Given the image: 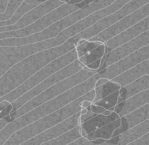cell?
Instances as JSON below:
<instances>
[{"instance_id":"obj_1","label":"cell","mask_w":149,"mask_h":145,"mask_svg":"<svg viewBox=\"0 0 149 145\" xmlns=\"http://www.w3.org/2000/svg\"><path fill=\"white\" fill-rule=\"evenodd\" d=\"M75 48L69 40L37 52L14 65L0 77V98L18 88L42 67Z\"/></svg>"},{"instance_id":"obj_2","label":"cell","mask_w":149,"mask_h":145,"mask_svg":"<svg viewBox=\"0 0 149 145\" xmlns=\"http://www.w3.org/2000/svg\"><path fill=\"white\" fill-rule=\"evenodd\" d=\"M97 72V70H91L84 66L77 73L55 84L10 114L12 120H14L45 102L84 82Z\"/></svg>"},{"instance_id":"obj_3","label":"cell","mask_w":149,"mask_h":145,"mask_svg":"<svg viewBox=\"0 0 149 145\" xmlns=\"http://www.w3.org/2000/svg\"><path fill=\"white\" fill-rule=\"evenodd\" d=\"M78 59L75 48L67 54L53 60L35 73L18 88L0 98V102L6 100L10 103H12L52 74Z\"/></svg>"},{"instance_id":"obj_4","label":"cell","mask_w":149,"mask_h":145,"mask_svg":"<svg viewBox=\"0 0 149 145\" xmlns=\"http://www.w3.org/2000/svg\"><path fill=\"white\" fill-rule=\"evenodd\" d=\"M67 106L31 123L13 134L3 145H20L39 134L54 126L71 116Z\"/></svg>"},{"instance_id":"obj_5","label":"cell","mask_w":149,"mask_h":145,"mask_svg":"<svg viewBox=\"0 0 149 145\" xmlns=\"http://www.w3.org/2000/svg\"><path fill=\"white\" fill-rule=\"evenodd\" d=\"M54 47L52 38L32 44L0 47V77L11 67L31 55Z\"/></svg>"},{"instance_id":"obj_6","label":"cell","mask_w":149,"mask_h":145,"mask_svg":"<svg viewBox=\"0 0 149 145\" xmlns=\"http://www.w3.org/2000/svg\"><path fill=\"white\" fill-rule=\"evenodd\" d=\"M149 2V0H131L115 13L105 17L94 24L70 39L77 45L81 39L89 40L113 24Z\"/></svg>"},{"instance_id":"obj_7","label":"cell","mask_w":149,"mask_h":145,"mask_svg":"<svg viewBox=\"0 0 149 145\" xmlns=\"http://www.w3.org/2000/svg\"><path fill=\"white\" fill-rule=\"evenodd\" d=\"M84 66L79 59H77L66 67L55 72L35 87L11 103L13 109L10 112V114L20 108L31 99L55 84L77 73Z\"/></svg>"},{"instance_id":"obj_8","label":"cell","mask_w":149,"mask_h":145,"mask_svg":"<svg viewBox=\"0 0 149 145\" xmlns=\"http://www.w3.org/2000/svg\"><path fill=\"white\" fill-rule=\"evenodd\" d=\"M149 16V3L120 19L102 32L88 40L104 43Z\"/></svg>"},{"instance_id":"obj_9","label":"cell","mask_w":149,"mask_h":145,"mask_svg":"<svg viewBox=\"0 0 149 145\" xmlns=\"http://www.w3.org/2000/svg\"><path fill=\"white\" fill-rule=\"evenodd\" d=\"M149 31H146L128 43L123 44L104 55L97 71H100L140 48L148 45Z\"/></svg>"},{"instance_id":"obj_10","label":"cell","mask_w":149,"mask_h":145,"mask_svg":"<svg viewBox=\"0 0 149 145\" xmlns=\"http://www.w3.org/2000/svg\"><path fill=\"white\" fill-rule=\"evenodd\" d=\"M149 59V45L140 48L127 56L120 59L98 72L100 78L111 80L141 62Z\"/></svg>"},{"instance_id":"obj_11","label":"cell","mask_w":149,"mask_h":145,"mask_svg":"<svg viewBox=\"0 0 149 145\" xmlns=\"http://www.w3.org/2000/svg\"><path fill=\"white\" fill-rule=\"evenodd\" d=\"M81 111L54 126L39 134L20 145H40L79 125Z\"/></svg>"},{"instance_id":"obj_12","label":"cell","mask_w":149,"mask_h":145,"mask_svg":"<svg viewBox=\"0 0 149 145\" xmlns=\"http://www.w3.org/2000/svg\"><path fill=\"white\" fill-rule=\"evenodd\" d=\"M131 0H116L104 8L94 12L85 18L67 28L68 34L73 37L92 26L95 23L123 7Z\"/></svg>"},{"instance_id":"obj_13","label":"cell","mask_w":149,"mask_h":145,"mask_svg":"<svg viewBox=\"0 0 149 145\" xmlns=\"http://www.w3.org/2000/svg\"><path fill=\"white\" fill-rule=\"evenodd\" d=\"M116 0H95L61 19L55 24L59 32L85 18L94 12L104 8Z\"/></svg>"},{"instance_id":"obj_14","label":"cell","mask_w":149,"mask_h":145,"mask_svg":"<svg viewBox=\"0 0 149 145\" xmlns=\"http://www.w3.org/2000/svg\"><path fill=\"white\" fill-rule=\"evenodd\" d=\"M148 30H149V16L104 43L105 46L104 55Z\"/></svg>"},{"instance_id":"obj_15","label":"cell","mask_w":149,"mask_h":145,"mask_svg":"<svg viewBox=\"0 0 149 145\" xmlns=\"http://www.w3.org/2000/svg\"><path fill=\"white\" fill-rule=\"evenodd\" d=\"M149 118V103L120 118L121 125L112 134L111 138L128 131Z\"/></svg>"},{"instance_id":"obj_16","label":"cell","mask_w":149,"mask_h":145,"mask_svg":"<svg viewBox=\"0 0 149 145\" xmlns=\"http://www.w3.org/2000/svg\"><path fill=\"white\" fill-rule=\"evenodd\" d=\"M149 132L148 121L98 145H126Z\"/></svg>"},{"instance_id":"obj_17","label":"cell","mask_w":149,"mask_h":145,"mask_svg":"<svg viewBox=\"0 0 149 145\" xmlns=\"http://www.w3.org/2000/svg\"><path fill=\"white\" fill-rule=\"evenodd\" d=\"M149 103V89L117 104L113 112L121 118Z\"/></svg>"},{"instance_id":"obj_18","label":"cell","mask_w":149,"mask_h":145,"mask_svg":"<svg viewBox=\"0 0 149 145\" xmlns=\"http://www.w3.org/2000/svg\"><path fill=\"white\" fill-rule=\"evenodd\" d=\"M149 59H148L141 62L110 80L120 85L121 88L144 75L149 74Z\"/></svg>"},{"instance_id":"obj_19","label":"cell","mask_w":149,"mask_h":145,"mask_svg":"<svg viewBox=\"0 0 149 145\" xmlns=\"http://www.w3.org/2000/svg\"><path fill=\"white\" fill-rule=\"evenodd\" d=\"M149 89V75L140 78L121 87L119 90L117 104L145 90Z\"/></svg>"},{"instance_id":"obj_20","label":"cell","mask_w":149,"mask_h":145,"mask_svg":"<svg viewBox=\"0 0 149 145\" xmlns=\"http://www.w3.org/2000/svg\"><path fill=\"white\" fill-rule=\"evenodd\" d=\"M120 118L117 114L114 112L108 115L102 114H97L95 117L81 124V132L82 137L96 131L104 126Z\"/></svg>"},{"instance_id":"obj_21","label":"cell","mask_w":149,"mask_h":145,"mask_svg":"<svg viewBox=\"0 0 149 145\" xmlns=\"http://www.w3.org/2000/svg\"><path fill=\"white\" fill-rule=\"evenodd\" d=\"M81 125L76 127L65 133L46 142L40 145H66L77 139L81 138Z\"/></svg>"},{"instance_id":"obj_22","label":"cell","mask_w":149,"mask_h":145,"mask_svg":"<svg viewBox=\"0 0 149 145\" xmlns=\"http://www.w3.org/2000/svg\"><path fill=\"white\" fill-rule=\"evenodd\" d=\"M120 88V85L111 80H109L102 85L95 87L94 89L95 95L92 104L118 91Z\"/></svg>"},{"instance_id":"obj_23","label":"cell","mask_w":149,"mask_h":145,"mask_svg":"<svg viewBox=\"0 0 149 145\" xmlns=\"http://www.w3.org/2000/svg\"><path fill=\"white\" fill-rule=\"evenodd\" d=\"M121 125L120 118L104 126L95 131L92 141L101 139L109 140L111 139L112 134L115 130L119 127Z\"/></svg>"},{"instance_id":"obj_24","label":"cell","mask_w":149,"mask_h":145,"mask_svg":"<svg viewBox=\"0 0 149 145\" xmlns=\"http://www.w3.org/2000/svg\"><path fill=\"white\" fill-rule=\"evenodd\" d=\"M105 52V46L102 43L93 50L78 59L79 61L84 66L88 65L102 58L104 55Z\"/></svg>"},{"instance_id":"obj_25","label":"cell","mask_w":149,"mask_h":145,"mask_svg":"<svg viewBox=\"0 0 149 145\" xmlns=\"http://www.w3.org/2000/svg\"><path fill=\"white\" fill-rule=\"evenodd\" d=\"M118 96L119 90L96 101L93 104L102 107L106 110H109L111 107H115L117 104Z\"/></svg>"},{"instance_id":"obj_26","label":"cell","mask_w":149,"mask_h":145,"mask_svg":"<svg viewBox=\"0 0 149 145\" xmlns=\"http://www.w3.org/2000/svg\"><path fill=\"white\" fill-rule=\"evenodd\" d=\"M102 43H103L101 42L97 41L90 42L86 40L85 42L77 46L75 48L78 58L93 50Z\"/></svg>"},{"instance_id":"obj_27","label":"cell","mask_w":149,"mask_h":145,"mask_svg":"<svg viewBox=\"0 0 149 145\" xmlns=\"http://www.w3.org/2000/svg\"><path fill=\"white\" fill-rule=\"evenodd\" d=\"M107 141L103 139H98L94 141H90L84 137H82L66 145H98Z\"/></svg>"},{"instance_id":"obj_28","label":"cell","mask_w":149,"mask_h":145,"mask_svg":"<svg viewBox=\"0 0 149 145\" xmlns=\"http://www.w3.org/2000/svg\"><path fill=\"white\" fill-rule=\"evenodd\" d=\"M126 145H149V132Z\"/></svg>"},{"instance_id":"obj_29","label":"cell","mask_w":149,"mask_h":145,"mask_svg":"<svg viewBox=\"0 0 149 145\" xmlns=\"http://www.w3.org/2000/svg\"><path fill=\"white\" fill-rule=\"evenodd\" d=\"M90 106L86 107L88 111L85 114H83V115H81L80 119H81V124L84 123L85 121L89 120L92 119L93 117H95V116L97 115V114L91 112V110Z\"/></svg>"},{"instance_id":"obj_30","label":"cell","mask_w":149,"mask_h":145,"mask_svg":"<svg viewBox=\"0 0 149 145\" xmlns=\"http://www.w3.org/2000/svg\"><path fill=\"white\" fill-rule=\"evenodd\" d=\"M90 108L92 112L97 114H101L106 110L102 107L93 104H91V105Z\"/></svg>"},{"instance_id":"obj_31","label":"cell","mask_w":149,"mask_h":145,"mask_svg":"<svg viewBox=\"0 0 149 145\" xmlns=\"http://www.w3.org/2000/svg\"><path fill=\"white\" fill-rule=\"evenodd\" d=\"M13 109V106L11 104H9L4 109L0 111V120L2 118H4L5 116L10 114V112L12 111Z\"/></svg>"},{"instance_id":"obj_32","label":"cell","mask_w":149,"mask_h":145,"mask_svg":"<svg viewBox=\"0 0 149 145\" xmlns=\"http://www.w3.org/2000/svg\"><path fill=\"white\" fill-rule=\"evenodd\" d=\"M11 117L10 114L5 116L4 118H2L0 120V131L9 122L12 121Z\"/></svg>"},{"instance_id":"obj_33","label":"cell","mask_w":149,"mask_h":145,"mask_svg":"<svg viewBox=\"0 0 149 145\" xmlns=\"http://www.w3.org/2000/svg\"><path fill=\"white\" fill-rule=\"evenodd\" d=\"M101 59H102V58L99 59L98 60L86 66V67H88V68L91 69V70L97 71L99 67H100V64H101Z\"/></svg>"},{"instance_id":"obj_34","label":"cell","mask_w":149,"mask_h":145,"mask_svg":"<svg viewBox=\"0 0 149 145\" xmlns=\"http://www.w3.org/2000/svg\"><path fill=\"white\" fill-rule=\"evenodd\" d=\"M109 80L107 79L104 78H100L97 79V81H96L95 84V88L99 86L102 85L103 84H104V83H106Z\"/></svg>"},{"instance_id":"obj_35","label":"cell","mask_w":149,"mask_h":145,"mask_svg":"<svg viewBox=\"0 0 149 145\" xmlns=\"http://www.w3.org/2000/svg\"><path fill=\"white\" fill-rule=\"evenodd\" d=\"M11 103H9L8 101L7 100H4L2 102H0V111L3 110V109L5 108L8 105H9Z\"/></svg>"},{"instance_id":"obj_36","label":"cell","mask_w":149,"mask_h":145,"mask_svg":"<svg viewBox=\"0 0 149 145\" xmlns=\"http://www.w3.org/2000/svg\"><path fill=\"white\" fill-rule=\"evenodd\" d=\"M92 104L91 101L88 100H85L83 101L82 102V107L83 108H86L90 106Z\"/></svg>"},{"instance_id":"obj_37","label":"cell","mask_w":149,"mask_h":145,"mask_svg":"<svg viewBox=\"0 0 149 145\" xmlns=\"http://www.w3.org/2000/svg\"><path fill=\"white\" fill-rule=\"evenodd\" d=\"M84 1V0H71V1L68 2L67 3H68L69 4H71V5H73V4L80 3L81 2Z\"/></svg>"},{"instance_id":"obj_38","label":"cell","mask_w":149,"mask_h":145,"mask_svg":"<svg viewBox=\"0 0 149 145\" xmlns=\"http://www.w3.org/2000/svg\"><path fill=\"white\" fill-rule=\"evenodd\" d=\"M95 1V0H84L83 1L84 4V6L88 5L89 3H91L93 1Z\"/></svg>"},{"instance_id":"obj_39","label":"cell","mask_w":149,"mask_h":145,"mask_svg":"<svg viewBox=\"0 0 149 145\" xmlns=\"http://www.w3.org/2000/svg\"><path fill=\"white\" fill-rule=\"evenodd\" d=\"M112 112H111V111H109V110H107L104 111V112L102 114H103L104 115H109V114H111Z\"/></svg>"},{"instance_id":"obj_40","label":"cell","mask_w":149,"mask_h":145,"mask_svg":"<svg viewBox=\"0 0 149 145\" xmlns=\"http://www.w3.org/2000/svg\"><path fill=\"white\" fill-rule=\"evenodd\" d=\"M87 111H88V110H87L86 108H84L83 109H82L81 111V115H83V114H85L87 113Z\"/></svg>"},{"instance_id":"obj_41","label":"cell","mask_w":149,"mask_h":145,"mask_svg":"<svg viewBox=\"0 0 149 145\" xmlns=\"http://www.w3.org/2000/svg\"><path fill=\"white\" fill-rule=\"evenodd\" d=\"M86 41V40H85V39H81V40H79V41H78L77 46H78V45H80L82 43H84V42H85V41Z\"/></svg>"},{"instance_id":"obj_42","label":"cell","mask_w":149,"mask_h":145,"mask_svg":"<svg viewBox=\"0 0 149 145\" xmlns=\"http://www.w3.org/2000/svg\"><path fill=\"white\" fill-rule=\"evenodd\" d=\"M71 1V0H65V3H67L69 1Z\"/></svg>"}]
</instances>
